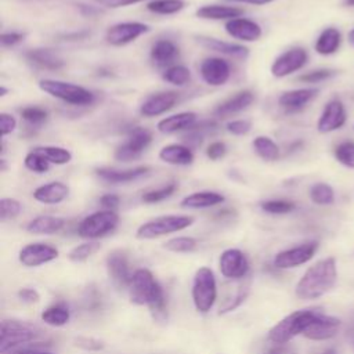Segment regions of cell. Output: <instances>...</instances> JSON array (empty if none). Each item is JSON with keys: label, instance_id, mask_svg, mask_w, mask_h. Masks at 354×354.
<instances>
[{"label": "cell", "instance_id": "6da1fadb", "mask_svg": "<svg viewBox=\"0 0 354 354\" xmlns=\"http://www.w3.org/2000/svg\"><path fill=\"white\" fill-rule=\"evenodd\" d=\"M337 281L335 257H325L307 268L296 284V296L303 300H314L328 293Z\"/></svg>", "mask_w": 354, "mask_h": 354}, {"label": "cell", "instance_id": "7a4b0ae2", "mask_svg": "<svg viewBox=\"0 0 354 354\" xmlns=\"http://www.w3.org/2000/svg\"><path fill=\"white\" fill-rule=\"evenodd\" d=\"M129 297L137 306L150 307L157 318L166 315V300L162 286L147 268H139L133 273L129 284Z\"/></svg>", "mask_w": 354, "mask_h": 354}, {"label": "cell", "instance_id": "3957f363", "mask_svg": "<svg viewBox=\"0 0 354 354\" xmlns=\"http://www.w3.org/2000/svg\"><path fill=\"white\" fill-rule=\"evenodd\" d=\"M41 329L30 322L20 319H3L0 324V353L8 354L21 346L37 340Z\"/></svg>", "mask_w": 354, "mask_h": 354}, {"label": "cell", "instance_id": "277c9868", "mask_svg": "<svg viewBox=\"0 0 354 354\" xmlns=\"http://www.w3.org/2000/svg\"><path fill=\"white\" fill-rule=\"evenodd\" d=\"M315 310H297L284 317L268 332V340L274 344H285L297 335H303L304 331L317 317Z\"/></svg>", "mask_w": 354, "mask_h": 354}, {"label": "cell", "instance_id": "5b68a950", "mask_svg": "<svg viewBox=\"0 0 354 354\" xmlns=\"http://www.w3.org/2000/svg\"><path fill=\"white\" fill-rule=\"evenodd\" d=\"M39 89L46 95L59 99L67 104L85 107L95 103L96 96L93 92L88 90L83 86L74 85L70 82L55 81V79H42L39 82Z\"/></svg>", "mask_w": 354, "mask_h": 354}, {"label": "cell", "instance_id": "8992f818", "mask_svg": "<svg viewBox=\"0 0 354 354\" xmlns=\"http://www.w3.org/2000/svg\"><path fill=\"white\" fill-rule=\"evenodd\" d=\"M193 224H194L193 216H186V215L159 216L141 224L136 231V237L139 239H155L172 233L186 230Z\"/></svg>", "mask_w": 354, "mask_h": 354}, {"label": "cell", "instance_id": "52a82bcc", "mask_svg": "<svg viewBox=\"0 0 354 354\" xmlns=\"http://www.w3.org/2000/svg\"><path fill=\"white\" fill-rule=\"evenodd\" d=\"M193 302L199 313H209L217 299V284L213 271L209 267L197 270L193 282Z\"/></svg>", "mask_w": 354, "mask_h": 354}, {"label": "cell", "instance_id": "ba28073f", "mask_svg": "<svg viewBox=\"0 0 354 354\" xmlns=\"http://www.w3.org/2000/svg\"><path fill=\"white\" fill-rule=\"evenodd\" d=\"M119 224V216L115 210H99L85 217L79 227L78 234L82 238L97 239L112 233Z\"/></svg>", "mask_w": 354, "mask_h": 354}, {"label": "cell", "instance_id": "9c48e42d", "mask_svg": "<svg viewBox=\"0 0 354 354\" xmlns=\"http://www.w3.org/2000/svg\"><path fill=\"white\" fill-rule=\"evenodd\" d=\"M153 143V133L144 128H135L130 130L129 137L122 143L114 154V158L119 162H132L139 159L147 147Z\"/></svg>", "mask_w": 354, "mask_h": 354}, {"label": "cell", "instance_id": "30bf717a", "mask_svg": "<svg viewBox=\"0 0 354 354\" xmlns=\"http://www.w3.org/2000/svg\"><path fill=\"white\" fill-rule=\"evenodd\" d=\"M318 250V242L310 241L297 246L281 250L274 257V266L277 268H295L310 262Z\"/></svg>", "mask_w": 354, "mask_h": 354}, {"label": "cell", "instance_id": "8fae6325", "mask_svg": "<svg viewBox=\"0 0 354 354\" xmlns=\"http://www.w3.org/2000/svg\"><path fill=\"white\" fill-rule=\"evenodd\" d=\"M308 61V55L302 48H293L278 56L271 64V75L274 78H285L302 70Z\"/></svg>", "mask_w": 354, "mask_h": 354}, {"label": "cell", "instance_id": "7c38bea8", "mask_svg": "<svg viewBox=\"0 0 354 354\" xmlns=\"http://www.w3.org/2000/svg\"><path fill=\"white\" fill-rule=\"evenodd\" d=\"M150 32V27L143 23L130 21V23H119L107 30L106 39L111 46H125L135 41H137L141 35Z\"/></svg>", "mask_w": 354, "mask_h": 354}, {"label": "cell", "instance_id": "4fadbf2b", "mask_svg": "<svg viewBox=\"0 0 354 354\" xmlns=\"http://www.w3.org/2000/svg\"><path fill=\"white\" fill-rule=\"evenodd\" d=\"M219 268L223 277L228 279H241L249 271V262L242 250L230 248L220 255Z\"/></svg>", "mask_w": 354, "mask_h": 354}, {"label": "cell", "instance_id": "5bb4252c", "mask_svg": "<svg viewBox=\"0 0 354 354\" xmlns=\"http://www.w3.org/2000/svg\"><path fill=\"white\" fill-rule=\"evenodd\" d=\"M59 257V250L43 242H35L26 245L19 255V260L26 267H39Z\"/></svg>", "mask_w": 354, "mask_h": 354}, {"label": "cell", "instance_id": "9a60e30c", "mask_svg": "<svg viewBox=\"0 0 354 354\" xmlns=\"http://www.w3.org/2000/svg\"><path fill=\"white\" fill-rule=\"evenodd\" d=\"M199 74L205 83L213 88H219L228 82L231 77V67L228 61L223 59L210 57L202 61L199 67Z\"/></svg>", "mask_w": 354, "mask_h": 354}, {"label": "cell", "instance_id": "2e32d148", "mask_svg": "<svg viewBox=\"0 0 354 354\" xmlns=\"http://www.w3.org/2000/svg\"><path fill=\"white\" fill-rule=\"evenodd\" d=\"M179 101L176 92H159L148 96L140 106V114L146 118H154L170 111Z\"/></svg>", "mask_w": 354, "mask_h": 354}, {"label": "cell", "instance_id": "e0dca14e", "mask_svg": "<svg viewBox=\"0 0 354 354\" xmlns=\"http://www.w3.org/2000/svg\"><path fill=\"white\" fill-rule=\"evenodd\" d=\"M346 124V110L340 100L333 99L326 103L318 122L317 130L322 135L339 130Z\"/></svg>", "mask_w": 354, "mask_h": 354}, {"label": "cell", "instance_id": "ac0fdd59", "mask_svg": "<svg viewBox=\"0 0 354 354\" xmlns=\"http://www.w3.org/2000/svg\"><path fill=\"white\" fill-rule=\"evenodd\" d=\"M107 271L118 288H129L133 274L130 273L128 255L124 250H114L108 255Z\"/></svg>", "mask_w": 354, "mask_h": 354}, {"label": "cell", "instance_id": "d6986e66", "mask_svg": "<svg viewBox=\"0 0 354 354\" xmlns=\"http://www.w3.org/2000/svg\"><path fill=\"white\" fill-rule=\"evenodd\" d=\"M342 321L336 317L326 315L318 311L314 321L304 331V336L310 340H328L337 335Z\"/></svg>", "mask_w": 354, "mask_h": 354}, {"label": "cell", "instance_id": "ffe728a7", "mask_svg": "<svg viewBox=\"0 0 354 354\" xmlns=\"http://www.w3.org/2000/svg\"><path fill=\"white\" fill-rule=\"evenodd\" d=\"M224 30L233 39L241 42H256L263 35V30L257 23L244 17L227 21Z\"/></svg>", "mask_w": 354, "mask_h": 354}, {"label": "cell", "instance_id": "44dd1931", "mask_svg": "<svg viewBox=\"0 0 354 354\" xmlns=\"http://www.w3.org/2000/svg\"><path fill=\"white\" fill-rule=\"evenodd\" d=\"M318 96V89H296L285 92L278 99V106L286 114H295L302 111L308 103Z\"/></svg>", "mask_w": 354, "mask_h": 354}, {"label": "cell", "instance_id": "7402d4cb", "mask_svg": "<svg viewBox=\"0 0 354 354\" xmlns=\"http://www.w3.org/2000/svg\"><path fill=\"white\" fill-rule=\"evenodd\" d=\"M151 172L150 166H136L133 169H112V168H97L96 175L111 184H125L139 180Z\"/></svg>", "mask_w": 354, "mask_h": 354}, {"label": "cell", "instance_id": "603a6c76", "mask_svg": "<svg viewBox=\"0 0 354 354\" xmlns=\"http://www.w3.org/2000/svg\"><path fill=\"white\" fill-rule=\"evenodd\" d=\"M253 101H255V95L250 90L238 92L230 99L224 100L222 104H219L215 110V115L220 119H226L228 117H233L249 108Z\"/></svg>", "mask_w": 354, "mask_h": 354}, {"label": "cell", "instance_id": "cb8c5ba5", "mask_svg": "<svg viewBox=\"0 0 354 354\" xmlns=\"http://www.w3.org/2000/svg\"><path fill=\"white\" fill-rule=\"evenodd\" d=\"M195 41L198 45H201L208 50H212L233 59L245 60L249 56V49L238 43H230V42H224V41H220L216 38H208V37H197Z\"/></svg>", "mask_w": 354, "mask_h": 354}, {"label": "cell", "instance_id": "d4e9b609", "mask_svg": "<svg viewBox=\"0 0 354 354\" xmlns=\"http://www.w3.org/2000/svg\"><path fill=\"white\" fill-rule=\"evenodd\" d=\"M70 195V187L61 181H52L38 187L34 191V199L45 205H57Z\"/></svg>", "mask_w": 354, "mask_h": 354}, {"label": "cell", "instance_id": "484cf974", "mask_svg": "<svg viewBox=\"0 0 354 354\" xmlns=\"http://www.w3.org/2000/svg\"><path fill=\"white\" fill-rule=\"evenodd\" d=\"M197 124L195 112H180L161 119L157 125V129L162 135H175L191 129Z\"/></svg>", "mask_w": 354, "mask_h": 354}, {"label": "cell", "instance_id": "4316f807", "mask_svg": "<svg viewBox=\"0 0 354 354\" xmlns=\"http://www.w3.org/2000/svg\"><path fill=\"white\" fill-rule=\"evenodd\" d=\"M180 49L179 46L168 39H161L154 43L151 48L150 57L157 67H172V64L179 59Z\"/></svg>", "mask_w": 354, "mask_h": 354}, {"label": "cell", "instance_id": "83f0119b", "mask_svg": "<svg viewBox=\"0 0 354 354\" xmlns=\"http://www.w3.org/2000/svg\"><path fill=\"white\" fill-rule=\"evenodd\" d=\"M26 59L34 66L48 70V71H59L66 66V61L52 49H32L26 53Z\"/></svg>", "mask_w": 354, "mask_h": 354}, {"label": "cell", "instance_id": "f1b7e54d", "mask_svg": "<svg viewBox=\"0 0 354 354\" xmlns=\"http://www.w3.org/2000/svg\"><path fill=\"white\" fill-rule=\"evenodd\" d=\"M159 159L173 166H188L194 162V153L186 144H169L159 151Z\"/></svg>", "mask_w": 354, "mask_h": 354}, {"label": "cell", "instance_id": "f546056e", "mask_svg": "<svg viewBox=\"0 0 354 354\" xmlns=\"http://www.w3.org/2000/svg\"><path fill=\"white\" fill-rule=\"evenodd\" d=\"M197 17L202 20H213V21H222V20H234L244 14V9L235 8V6H222V5H206L197 10Z\"/></svg>", "mask_w": 354, "mask_h": 354}, {"label": "cell", "instance_id": "4dcf8cb0", "mask_svg": "<svg viewBox=\"0 0 354 354\" xmlns=\"http://www.w3.org/2000/svg\"><path fill=\"white\" fill-rule=\"evenodd\" d=\"M224 199V195L216 191H198L183 198L180 205L188 209H206L223 204Z\"/></svg>", "mask_w": 354, "mask_h": 354}, {"label": "cell", "instance_id": "1f68e13d", "mask_svg": "<svg viewBox=\"0 0 354 354\" xmlns=\"http://www.w3.org/2000/svg\"><path fill=\"white\" fill-rule=\"evenodd\" d=\"M66 226V219L57 216H38L27 224V231L37 235H52L61 231Z\"/></svg>", "mask_w": 354, "mask_h": 354}, {"label": "cell", "instance_id": "d6a6232c", "mask_svg": "<svg viewBox=\"0 0 354 354\" xmlns=\"http://www.w3.org/2000/svg\"><path fill=\"white\" fill-rule=\"evenodd\" d=\"M342 45V34L336 28H325L315 42V52L321 56L335 55Z\"/></svg>", "mask_w": 354, "mask_h": 354}, {"label": "cell", "instance_id": "836d02e7", "mask_svg": "<svg viewBox=\"0 0 354 354\" xmlns=\"http://www.w3.org/2000/svg\"><path fill=\"white\" fill-rule=\"evenodd\" d=\"M255 153L266 162H273L279 158V147L267 136H257L252 141Z\"/></svg>", "mask_w": 354, "mask_h": 354}, {"label": "cell", "instance_id": "e575fe53", "mask_svg": "<svg viewBox=\"0 0 354 354\" xmlns=\"http://www.w3.org/2000/svg\"><path fill=\"white\" fill-rule=\"evenodd\" d=\"M41 318L45 324H48L50 326H63L70 321L71 311L67 306L59 303V304H53V306L48 307L46 310H43Z\"/></svg>", "mask_w": 354, "mask_h": 354}, {"label": "cell", "instance_id": "d590c367", "mask_svg": "<svg viewBox=\"0 0 354 354\" xmlns=\"http://www.w3.org/2000/svg\"><path fill=\"white\" fill-rule=\"evenodd\" d=\"M186 8L184 0H151L147 3V10L155 14L172 16Z\"/></svg>", "mask_w": 354, "mask_h": 354}, {"label": "cell", "instance_id": "8d00e7d4", "mask_svg": "<svg viewBox=\"0 0 354 354\" xmlns=\"http://www.w3.org/2000/svg\"><path fill=\"white\" fill-rule=\"evenodd\" d=\"M39 154H42L50 164L55 165H67L72 159V154L70 150L64 147H56V146H43L34 148Z\"/></svg>", "mask_w": 354, "mask_h": 354}, {"label": "cell", "instance_id": "74e56055", "mask_svg": "<svg viewBox=\"0 0 354 354\" xmlns=\"http://www.w3.org/2000/svg\"><path fill=\"white\" fill-rule=\"evenodd\" d=\"M162 79L173 86H186L191 81V71L184 66H172L165 70Z\"/></svg>", "mask_w": 354, "mask_h": 354}, {"label": "cell", "instance_id": "f35d334b", "mask_svg": "<svg viewBox=\"0 0 354 354\" xmlns=\"http://www.w3.org/2000/svg\"><path fill=\"white\" fill-rule=\"evenodd\" d=\"M310 198L315 205L326 206L335 202V193L329 184L317 183L310 188Z\"/></svg>", "mask_w": 354, "mask_h": 354}, {"label": "cell", "instance_id": "ab89813d", "mask_svg": "<svg viewBox=\"0 0 354 354\" xmlns=\"http://www.w3.org/2000/svg\"><path fill=\"white\" fill-rule=\"evenodd\" d=\"M100 249H101V245L99 242H96V241L83 242V244L75 246L74 249H71V252L68 253V257L74 263H83L90 256L97 253Z\"/></svg>", "mask_w": 354, "mask_h": 354}, {"label": "cell", "instance_id": "60d3db41", "mask_svg": "<svg viewBox=\"0 0 354 354\" xmlns=\"http://www.w3.org/2000/svg\"><path fill=\"white\" fill-rule=\"evenodd\" d=\"M198 246V241L193 237H176L164 244V248L173 253H190Z\"/></svg>", "mask_w": 354, "mask_h": 354}, {"label": "cell", "instance_id": "b9f144b4", "mask_svg": "<svg viewBox=\"0 0 354 354\" xmlns=\"http://www.w3.org/2000/svg\"><path fill=\"white\" fill-rule=\"evenodd\" d=\"M24 165H26V168L28 170H31L34 173H38V175H43V173L49 172L52 164L42 154H39L38 151L32 150L31 153H28L26 155Z\"/></svg>", "mask_w": 354, "mask_h": 354}, {"label": "cell", "instance_id": "7bdbcfd3", "mask_svg": "<svg viewBox=\"0 0 354 354\" xmlns=\"http://www.w3.org/2000/svg\"><path fill=\"white\" fill-rule=\"evenodd\" d=\"M262 210H264L266 213L270 215H286L291 213L292 210H295L296 205L292 201H286V199H270V201H264L260 204Z\"/></svg>", "mask_w": 354, "mask_h": 354}, {"label": "cell", "instance_id": "ee69618b", "mask_svg": "<svg viewBox=\"0 0 354 354\" xmlns=\"http://www.w3.org/2000/svg\"><path fill=\"white\" fill-rule=\"evenodd\" d=\"M333 155L339 164L346 168L354 169V143L353 141H343L336 146Z\"/></svg>", "mask_w": 354, "mask_h": 354}, {"label": "cell", "instance_id": "f6af8a7d", "mask_svg": "<svg viewBox=\"0 0 354 354\" xmlns=\"http://www.w3.org/2000/svg\"><path fill=\"white\" fill-rule=\"evenodd\" d=\"M23 212V204L14 198L0 199V220L8 222L16 219Z\"/></svg>", "mask_w": 354, "mask_h": 354}, {"label": "cell", "instance_id": "bcb514c9", "mask_svg": "<svg viewBox=\"0 0 354 354\" xmlns=\"http://www.w3.org/2000/svg\"><path fill=\"white\" fill-rule=\"evenodd\" d=\"M177 183L172 181L169 184H166L165 187L162 188H158V190H153V191H147L146 194H143L141 199L143 202L146 204H157V202H161L169 197H172L175 194V191L177 190Z\"/></svg>", "mask_w": 354, "mask_h": 354}, {"label": "cell", "instance_id": "7dc6e473", "mask_svg": "<svg viewBox=\"0 0 354 354\" xmlns=\"http://www.w3.org/2000/svg\"><path fill=\"white\" fill-rule=\"evenodd\" d=\"M21 117L27 124L39 126L48 121L49 114L46 110H43L41 107H27L21 111Z\"/></svg>", "mask_w": 354, "mask_h": 354}, {"label": "cell", "instance_id": "c3c4849f", "mask_svg": "<svg viewBox=\"0 0 354 354\" xmlns=\"http://www.w3.org/2000/svg\"><path fill=\"white\" fill-rule=\"evenodd\" d=\"M74 344L86 351H100L106 347V343L103 340L92 337V336H78V337H75Z\"/></svg>", "mask_w": 354, "mask_h": 354}, {"label": "cell", "instance_id": "681fc988", "mask_svg": "<svg viewBox=\"0 0 354 354\" xmlns=\"http://www.w3.org/2000/svg\"><path fill=\"white\" fill-rule=\"evenodd\" d=\"M335 75H336V72L332 70H317V71H311L304 75H300L297 79L303 83H319V82H324Z\"/></svg>", "mask_w": 354, "mask_h": 354}, {"label": "cell", "instance_id": "f907efd6", "mask_svg": "<svg viewBox=\"0 0 354 354\" xmlns=\"http://www.w3.org/2000/svg\"><path fill=\"white\" fill-rule=\"evenodd\" d=\"M252 124L248 119H237V121H230L226 125V130L233 135V136H245L250 132Z\"/></svg>", "mask_w": 354, "mask_h": 354}, {"label": "cell", "instance_id": "816d5d0a", "mask_svg": "<svg viewBox=\"0 0 354 354\" xmlns=\"http://www.w3.org/2000/svg\"><path fill=\"white\" fill-rule=\"evenodd\" d=\"M17 128V119L6 112L0 114V130H2V136L6 137L12 135Z\"/></svg>", "mask_w": 354, "mask_h": 354}, {"label": "cell", "instance_id": "f5cc1de1", "mask_svg": "<svg viewBox=\"0 0 354 354\" xmlns=\"http://www.w3.org/2000/svg\"><path fill=\"white\" fill-rule=\"evenodd\" d=\"M226 154H227V146L223 141H215L206 150V157L210 161H219L224 158Z\"/></svg>", "mask_w": 354, "mask_h": 354}, {"label": "cell", "instance_id": "db71d44e", "mask_svg": "<svg viewBox=\"0 0 354 354\" xmlns=\"http://www.w3.org/2000/svg\"><path fill=\"white\" fill-rule=\"evenodd\" d=\"M26 34L23 32H5L0 37V43H2L3 48H13L24 42Z\"/></svg>", "mask_w": 354, "mask_h": 354}, {"label": "cell", "instance_id": "11a10c76", "mask_svg": "<svg viewBox=\"0 0 354 354\" xmlns=\"http://www.w3.org/2000/svg\"><path fill=\"white\" fill-rule=\"evenodd\" d=\"M95 2L107 9H119V8H126L130 5L146 2V0H95Z\"/></svg>", "mask_w": 354, "mask_h": 354}, {"label": "cell", "instance_id": "9f6ffc18", "mask_svg": "<svg viewBox=\"0 0 354 354\" xmlns=\"http://www.w3.org/2000/svg\"><path fill=\"white\" fill-rule=\"evenodd\" d=\"M19 297L24 303H38L41 300V295L34 288H23L19 291Z\"/></svg>", "mask_w": 354, "mask_h": 354}, {"label": "cell", "instance_id": "6f0895ef", "mask_svg": "<svg viewBox=\"0 0 354 354\" xmlns=\"http://www.w3.org/2000/svg\"><path fill=\"white\" fill-rule=\"evenodd\" d=\"M121 204V198L115 194H106L100 198V205L104 208V210H115L118 209Z\"/></svg>", "mask_w": 354, "mask_h": 354}, {"label": "cell", "instance_id": "680465c9", "mask_svg": "<svg viewBox=\"0 0 354 354\" xmlns=\"http://www.w3.org/2000/svg\"><path fill=\"white\" fill-rule=\"evenodd\" d=\"M230 3H242V5H252V6H264L268 3L275 2V0H226Z\"/></svg>", "mask_w": 354, "mask_h": 354}, {"label": "cell", "instance_id": "91938a15", "mask_svg": "<svg viewBox=\"0 0 354 354\" xmlns=\"http://www.w3.org/2000/svg\"><path fill=\"white\" fill-rule=\"evenodd\" d=\"M12 354H53L50 351H46V350H41V348H31V347H24V348H19L16 351H13Z\"/></svg>", "mask_w": 354, "mask_h": 354}, {"label": "cell", "instance_id": "94428289", "mask_svg": "<svg viewBox=\"0 0 354 354\" xmlns=\"http://www.w3.org/2000/svg\"><path fill=\"white\" fill-rule=\"evenodd\" d=\"M78 8H79V10H81V13L83 14V16H89V17H93V16H97L99 13H101L99 9H96V8H93V6H86V5H78Z\"/></svg>", "mask_w": 354, "mask_h": 354}, {"label": "cell", "instance_id": "6125c7cd", "mask_svg": "<svg viewBox=\"0 0 354 354\" xmlns=\"http://www.w3.org/2000/svg\"><path fill=\"white\" fill-rule=\"evenodd\" d=\"M348 42H350V45L354 48V28L348 32Z\"/></svg>", "mask_w": 354, "mask_h": 354}, {"label": "cell", "instance_id": "be15d7a7", "mask_svg": "<svg viewBox=\"0 0 354 354\" xmlns=\"http://www.w3.org/2000/svg\"><path fill=\"white\" fill-rule=\"evenodd\" d=\"M9 93V89H6L5 86H0V97H5Z\"/></svg>", "mask_w": 354, "mask_h": 354}, {"label": "cell", "instance_id": "e7e4bbea", "mask_svg": "<svg viewBox=\"0 0 354 354\" xmlns=\"http://www.w3.org/2000/svg\"><path fill=\"white\" fill-rule=\"evenodd\" d=\"M6 168H8V166H6V159H3V158H2V159H0V170L5 172V170H6Z\"/></svg>", "mask_w": 354, "mask_h": 354}, {"label": "cell", "instance_id": "03108f58", "mask_svg": "<svg viewBox=\"0 0 354 354\" xmlns=\"http://www.w3.org/2000/svg\"><path fill=\"white\" fill-rule=\"evenodd\" d=\"M344 5L350 6V8H354V0H344Z\"/></svg>", "mask_w": 354, "mask_h": 354}, {"label": "cell", "instance_id": "003e7915", "mask_svg": "<svg viewBox=\"0 0 354 354\" xmlns=\"http://www.w3.org/2000/svg\"><path fill=\"white\" fill-rule=\"evenodd\" d=\"M322 354H336V351H335V348H328Z\"/></svg>", "mask_w": 354, "mask_h": 354}]
</instances>
